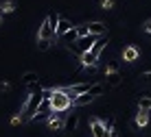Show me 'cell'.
Segmentation results:
<instances>
[{"instance_id": "cell-1", "label": "cell", "mask_w": 151, "mask_h": 137, "mask_svg": "<svg viewBox=\"0 0 151 137\" xmlns=\"http://www.w3.org/2000/svg\"><path fill=\"white\" fill-rule=\"evenodd\" d=\"M44 98H48V100H50L53 113H61V111H66V109H70V107H72V98H70L61 87L46 89V92H44Z\"/></svg>"}, {"instance_id": "cell-2", "label": "cell", "mask_w": 151, "mask_h": 137, "mask_svg": "<svg viewBox=\"0 0 151 137\" xmlns=\"http://www.w3.org/2000/svg\"><path fill=\"white\" fill-rule=\"evenodd\" d=\"M44 92H46V89H44ZM44 92H33V94H29V96L24 98L22 109H20V115H22L24 120H35L40 104L44 102Z\"/></svg>"}, {"instance_id": "cell-3", "label": "cell", "mask_w": 151, "mask_h": 137, "mask_svg": "<svg viewBox=\"0 0 151 137\" xmlns=\"http://www.w3.org/2000/svg\"><path fill=\"white\" fill-rule=\"evenodd\" d=\"M105 44H107V39L101 37V39L94 44V48H92L90 52L81 55V63H83V65H86V67H94L96 61H99V57H101V52H103V48H105Z\"/></svg>"}, {"instance_id": "cell-4", "label": "cell", "mask_w": 151, "mask_h": 137, "mask_svg": "<svg viewBox=\"0 0 151 137\" xmlns=\"http://www.w3.org/2000/svg\"><path fill=\"white\" fill-rule=\"evenodd\" d=\"M90 131H92V135H94V137H103V135L107 133V128H105V120L92 118V120H90Z\"/></svg>"}, {"instance_id": "cell-5", "label": "cell", "mask_w": 151, "mask_h": 137, "mask_svg": "<svg viewBox=\"0 0 151 137\" xmlns=\"http://www.w3.org/2000/svg\"><path fill=\"white\" fill-rule=\"evenodd\" d=\"M37 39H50V41L55 39V31H53V26L48 24V20H44V22H42L40 31H37Z\"/></svg>"}, {"instance_id": "cell-6", "label": "cell", "mask_w": 151, "mask_h": 137, "mask_svg": "<svg viewBox=\"0 0 151 137\" xmlns=\"http://www.w3.org/2000/svg\"><path fill=\"white\" fill-rule=\"evenodd\" d=\"M88 33L94 35V37H105L107 26L103 24V22H90V24H88Z\"/></svg>"}, {"instance_id": "cell-7", "label": "cell", "mask_w": 151, "mask_h": 137, "mask_svg": "<svg viewBox=\"0 0 151 137\" xmlns=\"http://www.w3.org/2000/svg\"><path fill=\"white\" fill-rule=\"evenodd\" d=\"M48 128L50 131H64L66 128V120L59 118V113H53L48 118Z\"/></svg>"}, {"instance_id": "cell-8", "label": "cell", "mask_w": 151, "mask_h": 137, "mask_svg": "<svg viewBox=\"0 0 151 137\" xmlns=\"http://www.w3.org/2000/svg\"><path fill=\"white\" fill-rule=\"evenodd\" d=\"M138 57H140V50L136 48V46H125V50H123V59L127 61V63L138 61Z\"/></svg>"}, {"instance_id": "cell-9", "label": "cell", "mask_w": 151, "mask_h": 137, "mask_svg": "<svg viewBox=\"0 0 151 137\" xmlns=\"http://www.w3.org/2000/svg\"><path fill=\"white\" fill-rule=\"evenodd\" d=\"M72 28H75V26H72V24H70V22H68L66 18H61V20H59V26H57V33H55V35H57V37L61 39V37L66 35V33H70Z\"/></svg>"}, {"instance_id": "cell-10", "label": "cell", "mask_w": 151, "mask_h": 137, "mask_svg": "<svg viewBox=\"0 0 151 137\" xmlns=\"http://www.w3.org/2000/svg\"><path fill=\"white\" fill-rule=\"evenodd\" d=\"M121 81H123V74H121V72H112V74H105V83H107V87H118V85H121Z\"/></svg>"}, {"instance_id": "cell-11", "label": "cell", "mask_w": 151, "mask_h": 137, "mask_svg": "<svg viewBox=\"0 0 151 137\" xmlns=\"http://www.w3.org/2000/svg\"><path fill=\"white\" fill-rule=\"evenodd\" d=\"M77 124H79V115H77V113H70L68 118H66V128H64V131L72 133V131H77Z\"/></svg>"}, {"instance_id": "cell-12", "label": "cell", "mask_w": 151, "mask_h": 137, "mask_svg": "<svg viewBox=\"0 0 151 137\" xmlns=\"http://www.w3.org/2000/svg\"><path fill=\"white\" fill-rule=\"evenodd\" d=\"M138 109L140 111H151V96H140L138 98Z\"/></svg>"}, {"instance_id": "cell-13", "label": "cell", "mask_w": 151, "mask_h": 137, "mask_svg": "<svg viewBox=\"0 0 151 137\" xmlns=\"http://www.w3.org/2000/svg\"><path fill=\"white\" fill-rule=\"evenodd\" d=\"M136 124L145 128V126L149 124V113H147V111H140V109H138V113H136Z\"/></svg>"}, {"instance_id": "cell-14", "label": "cell", "mask_w": 151, "mask_h": 137, "mask_svg": "<svg viewBox=\"0 0 151 137\" xmlns=\"http://www.w3.org/2000/svg\"><path fill=\"white\" fill-rule=\"evenodd\" d=\"M61 39H64V41H68L70 46H72V44H77V39H79V33H77V26H75V28L70 31V33H66V35H64Z\"/></svg>"}, {"instance_id": "cell-15", "label": "cell", "mask_w": 151, "mask_h": 137, "mask_svg": "<svg viewBox=\"0 0 151 137\" xmlns=\"http://www.w3.org/2000/svg\"><path fill=\"white\" fill-rule=\"evenodd\" d=\"M22 81H24V85H31V83H40V76L35 74V72H27V74L22 76Z\"/></svg>"}, {"instance_id": "cell-16", "label": "cell", "mask_w": 151, "mask_h": 137, "mask_svg": "<svg viewBox=\"0 0 151 137\" xmlns=\"http://www.w3.org/2000/svg\"><path fill=\"white\" fill-rule=\"evenodd\" d=\"M112 72H121V65H118V61H110L105 65V74H112Z\"/></svg>"}, {"instance_id": "cell-17", "label": "cell", "mask_w": 151, "mask_h": 137, "mask_svg": "<svg viewBox=\"0 0 151 137\" xmlns=\"http://www.w3.org/2000/svg\"><path fill=\"white\" fill-rule=\"evenodd\" d=\"M50 44H53L50 39H37V50L40 52H46V50L50 48Z\"/></svg>"}, {"instance_id": "cell-18", "label": "cell", "mask_w": 151, "mask_h": 137, "mask_svg": "<svg viewBox=\"0 0 151 137\" xmlns=\"http://www.w3.org/2000/svg\"><path fill=\"white\" fill-rule=\"evenodd\" d=\"M13 9H15V7H13L11 2H4L2 7H0V15H7V13H13Z\"/></svg>"}, {"instance_id": "cell-19", "label": "cell", "mask_w": 151, "mask_h": 137, "mask_svg": "<svg viewBox=\"0 0 151 137\" xmlns=\"http://www.w3.org/2000/svg\"><path fill=\"white\" fill-rule=\"evenodd\" d=\"M138 78H140L142 85H151V72H145V74H140Z\"/></svg>"}, {"instance_id": "cell-20", "label": "cell", "mask_w": 151, "mask_h": 137, "mask_svg": "<svg viewBox=\"0 0 151 137\" xmlns=\"http://www.w3.org/2000/svg\"><path fill=\"white\" fill-rule=\"evenodd\" d=\"M114 2H116V0H101V7L105 9V11H110V9H114Z\"/></svg>"}, {"instance_id": "cell-21", "label": "cell", "mask_w": 151, "mask_h": 137, "mask_svg": "<svg viewBox=\"0 0 151 137\" xmlns=\"http://www.w3.org/2000/svg\"><path fill=\"white\" fill-rule=\"evenodd\" d=\"M22 120H24V118H22V115H13V120H11V124H13V126H18L20 122H22Z\"/></svg>"}, {"instance_id": "cell-22", "label": "cell", "mask_w": 151, "mask_h": 137, "mask_svg": "<svg viewBox=\"0 0 151 137\" xmlns=\"http://www.w3.org/2000/svg\"><path fill=\"white\" fill-rule=\"evenodd\" d=\"M142 28H145V31H147V33L151 35V18L147 20V22H145V26H142Z\"/></svg>"}, {"instance_id": "cell-23", "label": "cell", "mask_w": 151, "mask_h": 137, "mask_svg": "<svg viewBox=\"0 0 151 137\" xmlns=\"http://www.w3.org/2000/svg\"><path fill=\"white\" fill-rule=\"evenodd\" d=\"M103 137H116V131H107V133L103 135Z\"/></svg>"}, {"instance_id": "cell-24", "label": "cell", "mask_w": 151, "mask_h": 137, "mask_svg": "<svg viewBox=\"0 0 151 137\" xmlns=\"http://www.w3.org/2000/svg\"><path fill=\"white\" fill-rule=\"evenodd\" d=\"M0 22H2V15H0Z\"/></svg>"}]
</instances>
